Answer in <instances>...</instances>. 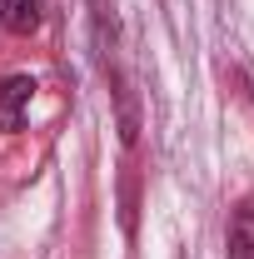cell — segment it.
I'll return each mask as SVG.
<instances>
[{
  "mask_svg": "<svg viewBox=\"0 0 254 259\" xmlns=\"http://www.w3.org/2000/svg\"><path fill=\"white\" fill-rule=\"evenodd\" d=\"M30 100H35V80H30V75L0 80V130H20V125H25Z\"/></svg>",
  "mask_w": 254,
  "mask_h": 259,
  "instance_id": "6da1fadb",
  "label": "cell"
},
{
  "mask_svg": "<svg viewBox=\"0 0 254 259\" xmlns=\"http://www.w3.org/2000/svg\"><path fill=\"white\" fill-rule=\"evenodd\" d=\"M40 5L45 0H0V25L10 35H30L40 25Z\"/></svg>",
  "mask_w": 254,
  "mask_h": 259,
  "instance_id": "7a4b0ae2",
  "label": "cell"
},
{
  "mask_svg": "<svg viewBox=\"0 0 254 259\" xmlns=\"http://www.w3.org/2000/svg\"><path fill=\"white\" fill-rule=\"evenodd\" d=\"M229 259H254V239L244 234V229L229 234Z\"/></svg>",
  "mask_w": 254,
  "mask_h": 259,
  "instance_id": "3957f363",
  "label": "cell"
}]
</instances>
